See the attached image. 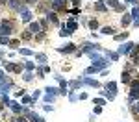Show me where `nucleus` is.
<instances>
[{
  "instance_id": "22",
  "label": "nucleus",
  "mask_w": 139,
  "mask_h": 122,
  "mask_svg": "<svg viewBox=\"0 0 139 122\" xmlns=\"http://www.w3.org/2000/svg\"><path fill=\"white\" fill-rule=\"evenodd\" d=\"M128 37V32H124V33H119V35H115V39L117 41H122V39H126Z\"/></svg>"
},
{
  "instance_id": "9",
  "label": "nucleus",
  "mask_w": 139,
  "mask_h": 122,
  "mask_svg": "<svg viewBox=\"0 0 139 122\" xmlns=\"http://www.w3.org/2000/svg\"><path fill=\"white\" fill-rule=\"evenodd\" d=\"M139 98V89H132L130 91V100H137Z\"/></svg>"
},
{
  "instance_id": "24",
  "label": "nucleus",
  "mask_w": 139,
  "mask_h": 122,
  "mask_svg": "<svg viewBox=\"0 0 139 122\" xmlns=\"http://www.w3.org/2000/svg\"><path fill=\"white\" fill-rule=\"evenodd\" d=\"M82 83H83V81H78V80H76V81H71V87H72V89H78Z\"/></svg>"
},
{
  "instance_id": "8",
  "label": "nucleus",
  "mask_w": 139,
  "mask_h": 122,
  "mask_svg": "<svg viewBox=\"0 0 139 122\" xmlns=\"http://www.w3.org/2000/svg\"><path fill=\"white\" fill-rule=\"evenodd\" d=\"M9 7L11 9H19L20 7V0H9Z\"/></svg>"
},
{
  "instance_id": "23",
  "label": "nucleus",
  "mask_w": 139,
  "mask_h": 122,
  "mask_svg": "<svg viewBox=\"0 0 139 122\" xmlns=\"http://www.w3.org/2000/svg\"><path fill=\"white\" fill-rule=\"evenodd\" d=\"M11 41L7 39V37H4V35H0V44H9Z\"/></svg>"
},
{
  "instance_id": "12",
  "label": "nucleus",
  "mask_w": 139,
  "mask_h": 122,
  "mask_svg": "<svg viewBox=\"0 0 139 122\" xmlns=\"http://www.w3.org/2000/svg\"><path fill=\"white\" fill-rule=\"evenodd\" d=\"M9 105H11V109H13L15 113H19V111H24V109H22V105H19L17 102H11Z\"/></svg>"
},
{
  "instance_id": "34",
  "label": "nucleus",
  "mask_w": 139,
  "mask_h": 122,
  "mask_svg": "<svg viewBox=\"0 0 139 122\" xmlns=\"http://www.w3.org/2000/svg\"><path fill=\"white\" fill-rule=\"evenodd\" d=\"M37 0H26V4H35Z\"/></svg>"
},
{
  "instance_id": "32",
  "label": "nucleus",
  "mask_w": 139,
  "mask_h": 122,
  "mask_svg": "<svg viewBox=\"0 0 139 122\" xmlns=\"http://www.w3.org/2000/svg\"><path fill=\"white\" fill-rule=\"evenodd\" d=\"M30 37H32V33H30V32H26V33H22V39H26V41H28Z\"/></svg>"
},
{
  "instance_id": "20",
  "label": "nucleus",
  "mask_w": 139,
  "mask_h": 122,
  "mask_svg": "<svg viewBox=\"0 0 139 122\" xmlns=\"http://www.w3.org/2000/svg\"><path fill=\"white\" fill-rule=\"evenodd\" d=\"M115 32V30L111 28V26H106V28H102V33H106V35H111Z\"/></svg>"
},
{
  "instance_id": "29",
  "label": "nucleus",
  "mask_w": 139,
  "mask_h": 122,
  "mask_svg": "<svg viewBox=\"0 0 139 122\" xmlns=\"http://www.w3.org/2000/svg\"><path fill=\"white\" fill-rule=\"evenodd\" d=\"M95 104L97 105H104L106 102H104V98H95Z\"/></svg>"
},
{
  "instance_id": "37",
  "label": "nucleus",
  "mask_w": 139,
  "mask_h": 122,
  "mask_svg": "<svg viewBox=\"0 0 139 122\" xmlns=\"http://www.w3.org/2000/svg\"><path fill=\"white\" fill-rule=\"evenodd\" d=\"M2 78H4V74H2V70H0V80H2Z\"/></svg>"
},
{
  "instance_id": "3",
  "label": "nucleus",
  "mask_w": 139,
  "mask_h": 122,
  "mask_svg": "<svg viewBox=\"0 0 139 122\" xmlns=\"http://www.w3.org/2000/svg\"><path fill=\"white\" fill-rule=\"evenodd\" d=\"M132 48H134V44L132 43H126V44H122V46L119 48V54H128Z\"/></svg>"
},
{
  "instance_id": "4",
  "label": "nucleus",
  "mask_w": 139,
  "mask_h": 122,
  "mask_svg": "<svg viewBox=\"0 0 139 122\" xmlns=\"http://www.w3.org/2000/svg\"><path fill=\"white\" fill-rule=\"evenodd\" d=\"M106 65H93V67H89L87 70H85V74H93V72H98V70H102Z\"/></svg>"
},
{
  "instance_id": "30",
  "label": "nucleus",
  "mask_w": 139,
  "mask_h": 122,
  "mask_svg": "<svg viewBox=\"0 0 139 122\" xmlns=\"http://www.w3.org/2000/svg\"><path fill=\"white\" fill-rule=\"evenodd\" d=\"M32 100H34V98H28V96L22 98V102H24V104H32Z\"/></svg>"
},
{
  "instance_id": "17",
  "label": "nucleus",
  "mask_w": 139,
  "mask_h": 122,
  "mask_svg": "<svg viewBox=\"0 0 139 122\" xmlns=\"http://www.w3.org/2000/svg\"><path fill=\"white\" fill-rule=\"evenodd\" d=\"M72 32H71V30H69L67 26H63V28H61V32H59V35H63V37H67V35H71Z\"/></svg>"
},
{
  "instance_id": "27",
  "label": "nucleus",
  "mask_w": 139,
  "mask_h": 122,
  "mask_svg": "<svg viewBox=\"0 0 139 122\" xmlns=\"http://www.w3.org/2000/svg\"><path fill=\"white\" fill-rule=\"evenodd\" d=\"M20 54H22V56H32V50H28V48H22V50H20Z\"/></svg>"
},
{
  "instance_id": "36",
  "label": "nucleus",
  "mask_w": 139,
  "mask_h": 122,
  "mask_svg": "<svg viewBox=\"0 0 139 122\" xmlns=\"http://www.w3.org/2000/svg\"><path fill=\"white\" fill-rule=\"evenodd\" d=\"M135 26H139V19H135Z\"/></svg>"
},
{
  "instance_id": "7",
  "label": "nucleus",
  "mask_w": 139,
  "mask_h": 122,
  "mask_svg": "<svg viewBox=\"0 0 139 122\" xmlns=\"http://www.w3.org/2000/svg\"><path fill=\"white\" fill-rule=\"evenodd\" d=\"M121 81H122V83H130V81H132V78H130V74H128V72H124V70H122V76H121Z\"/></svg>"
},
{
  "instance_id": "14",
  "label": "nucleus",
  "mask_w": 139,
  "mask_h": 122,
  "mask_svg": "<svg viewBox=\"0 0 139 122\" xmlns=\"http://www.w3.org/2000/svg\"><path fill=\"white\" fill-rule=\"evenodd\" d=\"M83 83H87V85H91V87H98V81L97 80H91V78H85Z\"/></svg>"
},
{
  "instance_id": "15",
  "label": "nucleus",
  "mask_w": 139,
  "mask_h": 122,
  "mask_svg": "<svg viewBox=\"0 0 139 122\" xmlns=\"http://www.w3.org/2000/svg\"><path fill=\"white\" fill-rule=\"evenodd\" d=\"M130 20H132V15H124V17L121 19V22H122V26H128V24H130Z\"/></svg>"
},
{
  "instance_id": "33",
  "label": "nucleus",
  "mask_w": 139,
  "mask_h": 122,
  "mask_svg": "<svg viewBox=\"0 0 139 122\" xmlns=\"http://www.w3.org/2000/svg\"><path fill=\"white\" fill-rule=\"evenodd\" d=\"M100 113H102V107H100V105H97V107H95V115H100Z\"/></svg>"
},
{
  "instance_id": "40",
  "label": "nucleus",
  "mask_w": 139,
  "mask_h": 122,
  "mask_svg": "<svg viewBox=\"0 0 139 122\" xmlns=\"http://www.w3.org/2000/svg\"><path fill=\"white\" fill-rule=\"evenodd\" d=\"M0 4H6V0H0Z\"/></svg>"
},
{
  "instance_id": "16",
  "label": "nucleus",
  "mask_w": 139,
  "mask_h": 122,
  "mask_svg": "<svg viewBox=\"0 0 139 122\" xmlns=\"http://www.w3.org/2000/svg\"><path fill=\"white\" fill-rule=\"evenodd\" d=\"M39 24H37V22H32V24H30V32H34V33H37V32H39Z\"/></svg>"
},
{
  "instance_id": "10",
  "label": "nucleus",
  "mask_w": 139,
  "mask_h": 122,
  "mask_svg": "<svg viewBox=\"0 0 139 122\" xmlns=\"http://www.w3.org/2000/svg\"><path fill=\"white\" fill-rule=\"evenodd\" d=\"M67 28H69V30H71V32H74V30H76V28H78V24H76V22H74V19H71V20H69V22H67Z\"/></svg>"
},
{
  "instance_id": "2",
  "label": "nucleus",
  "mask_w": 139,
  "mask_h": 122,
  "mask_svg": "<svg viewBox=\"0 0 139 122\" xmlns=\"http://www.w3.org/2000/svg\"><path fill=\"white\" fill-rule=\"evenodd\" d=\"M24 113H26V117H28L30 120H32V122H45L39 115H35V113H32V111H24Z\"/></svg>"
},
{
  "instance_id": "35",
  "label": "nucleus",
  "mask_w": 139,
  "mask_h": 122,
  "mask_svg": "<svg viewBox=\"0 0 139 122\" xmlns=\"http://www.w3.org/2000/svg\"><path fill=\"white\" fill-rule=\"evenodd\" d=\"M15 122H26L24 118H17V120H15Z\"/></svg>"
},
{
  "instance_id": "39",
  "label": "nucleus",
  "mask_w": 139,
  "mask_h": 122,
  "mask_svg": "<svg viewBox=\"0 0 139 122\" xmlns=\"http://www.w3.org/2000/svg\"><path fill=\"white\" fill-rule=\"evenodd\" d=\"M126 2H130V4H134V0H126Z\"/></svg>"
},
{
  "instance_id": "25",
  "label": "nucleus",
  "mask_w": 139,
  "mask_h": 122,
  "mask_svg": "<svg viewBox=\"0 0 139 122\" xmlns=\"http://www.w3.org/2000/svg\"><path fill=\"white\" fill-rule=\"evenodd\" d=\"M130 85H132V89H139V80H132Z\"/></svg>"
},
{
  "instance_id": "1",
  "label": "nucleus",
  "mask_w": 139,
  "mask_h": 122,
  "mask_svg": "<svg viewBox=\"0 0 139 122\" xmlns=\"http://www.w3.org/2000/svg\"><path fill=\"white\" fill-rule=\"evenodd\" d=\"M11 30H13V26H11V22H6V20H0V35H9L11 33Z\"/></svg>"
},
{
  "instance_id": "19",
  "label": "nucleus",
  "mask_w": 139,
  "mask_h": 122,
  "mask_svg": "<svg viewBox=\"0 0 139 122\" xmlns=\"http://www.w3.org/2000/svg\"><path fill=\"white\" fill-rule=\"evenodd\" d=\"M48 20L52 22V24H58V17H56V13H48Z\"/></svg>"
},
{
  "instance_id": "13",
  "label": "nucleus",
  "mask_w": 139,
  "mask_h": 122,
  "mask_svg": "<svg viewBox=\"0 0 139 122\" xmlns=\"http://www.w3.org/2000/svg\"><path fill=\"white\" fill-rule=\"evenodd\" d=\"M59 52H74V44L69 43V44H65V48H59Z\"/></svg>"
},
{
  "instance_id": "28",
  "label": "nucleus",
  "mask_w": 139,
  "mask_h": 122,
  "mask_svg": "<svg viewBox=\"0 0 139 122\" xmlns=\"http://www.w3.org/2000/svg\"><path fill=\"white\" fill-rule=\"evenodd\" d=\"M89 28H91V30H97V28H98L97 20H91V22H89Z\"/></svg>"
},
{
  "instance_id": "5",
  "label": "nucleus",
  "mask_w": 139,
  "mask_h": 122,
  "mask_svg": "<svg viewBox=\"0 0 139 122\" xmlns=\"http://www.w3.org/2000/svg\"><path fill=\"white\" fill-rule=\"evenodd\" d=\"M108 9V6L104 2H95V11H100V13H104Z\"/></svg>"
},
{
  "instance_id": "21",
  "label": "nucleus",
  "mask_w": 139,
  "mask_h": 122,
  "mask_svg": "<svg viewBox=\"0 0 139 122\" xmlns=\"http://www.w3.org/2000/svg\"><path fill=\"white\" fill-rule=\"evenodd\" d=\"M132 17L134 19H139V6H135L134 9H132Z\"/></svg>"
},
{
  "instance_id": "18",
  "label": "nucleus",
  "mask_w": 139,
  "mask_h": 122,
  "mask_svg": "<svg viewBox=\"0 0 139 122\" xmlns=\"http://www.w3.org/2000/svg\"><path fill=\"white\" fill-rule=\"evenodd\" d=\"M35 59L39 61V63H46V56L45 54H35Z\"/></svg>"
},
{
  "instance_id": "38",
  "label": "nucleus",
  "mask_w": 139,
  "mask_h": 122,
  "mask_svg": "<svg viewBox=\"0 0 139 122\" xmlns=\"http://www.w3.org/2000/svg\"><path fill=\"white\" fill-rule=\"evenodd\" d=\"M135 109H137V111H139V102H137V105H135Z\"/></svg>"
},
{
  "instance_id": "26",
  "label": "nucleus",
  "mask_w": 139,
  "mask_h": 122,
  "mask_svg": "<svg viewBox=\"0 0 139 122\" xmlns=\"http://www.w3.org/2000/svg\"><path fill=\"white\" fill-rule=\"evenodd\" d=\"M22 78H24L26 81H32V78H34V76H32V72H24V76H22Z\"/></svg>"
},
{
  "instance_id": "11",
  "label": "nucleus",
  "mask_w": 139,
  "mask_h": 122,
  "mask_svg": "<svg viewBox=\"0 0 139 122\" xmlns=\"http://www.w3.org/2000/svg\"><path fill=\"white\" fill-rule=\"evenodd\" d=\"M4 67H6V70H7V72H15V68H17V65H13V63H6V61H4Z\"/></svg>"
},
{
  "instance_id": "6",
  "label": "nucleus",
  "mask_w": 139,
  "mask_h": 122,
  "mask_svg": "<svg viewBox=\"0 0 139 122\" xmlns=\"http://www.w3.org/2000/svg\"><path fill=\"white\" fill-rule=\"evenodd\" d=\"M106 89H108V93L115 94V91H117V83H115V81H110V83L106 85Z\"/></svg>"
},
{
  "instance_id": "31",
  "label": "nucleus",
  "mask_w": 139,
  "mask_h": 122,
  "mask_svg": "<svg viewBox=\"0 0 139 122\" xmlns=\"http://www.w3.org/2000/svg\"><path fill=\"white\" fill-rule=\"evenodd\" d=\"M26 68H28V70H32V68H34V63H32V61H26Z\"/></svg>"
}]
</instances>
